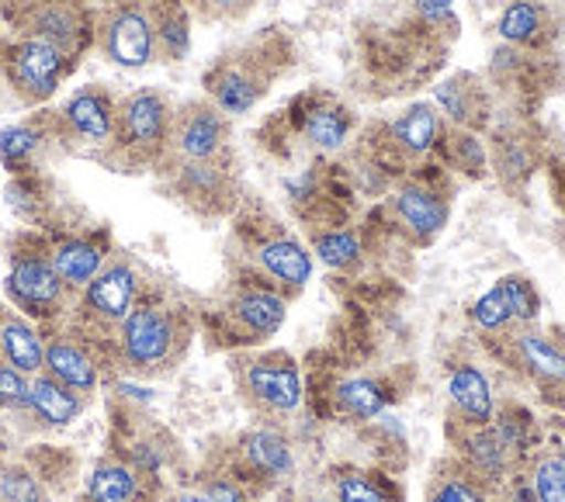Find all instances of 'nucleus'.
Listing matches in <instances>:
<instances>
[{"mask_svg":"<svg viewBox=\"0 0 565 502\" xmlns=\"http://www.w3.org/2000/svg\"><path fill=\"white\" fill-rule=\"evenodd\" d=\"M118 346L126 364L139 374H157L174 367L188 346V322L181 312L146 301L136 306L118 325Z\"/></svg>","mask_w":565,"mask_h":502,"instance_id":"f257e3e1","label":"nucleus"},{"mask_svg":"<svg viewBox=\"0 0 565 502\" xmlns=\"http://www.w3.org/2000/svg\"><path fill=\"white\" fill-rule=\"evenodd\" d=\"M174 136V111L167 97L157 90H136L118 105V132L115 142L121 153L139 163H153L170 149Z\"/></svg>","mask_w":565,"mask_h":502,"instance_id":"f03ea898","label":"nucleus"},{"mask_svg":"<svg viewBox=\"0 0 565 502\" xmlns=\"http://www.w3.org/2000/svg\"><path fill=\"white\" fill-rule=\"evenodd\" d=\"M243 388L267 413H295L302 406V374L295 357L285 350H271V354L250 357L243 364Z\"/></svg>","mask_w":565,"mask_h":502,"instance_id":"7ed1b4c3","label":"nucleus"},{"mask_svg":"<svg viewBox=\"0 0 565 502\" xmlns=\"http://www.w3.org/2000/svg\"><path fill=\"white\" fill-rule=\"evenodd\" d=\"M105 56L121 70H142L157 56V24L142 4H118L102 24Z\"/></svg>","mask_w":565,"mask_h":502,"instance_id":"20e7f679","label":"nucleus"},{"mask_svg":"<svg viewBox=\"0 0 565 502\" xmlns=\"http://www.w3.org/2000/svg\"><path fill=\"white\" fill-rule=\"evenodd\" d=\"M66 70H70V56L60 53L56 45L32 39V35L14 42L8 53V77L24 100L53 97L66 77Z\"/></svg>","mask_w":565,"mask_h":502,"instance_id":"39448f33","label":"nucleus"},{"mask_svg":"<svg viewBox=\"0 0 565 502\" xmlns=\"http://www.w3.org/2000/svg\"><path fill=\"white\" fill-rule=\"evenodd\" d=\"M170 149L184 163H215L226 149V115L212 100H194L181 115H174Z\"/></svg>","mask_w":565,"mask_h":502,"instance_id":"423d86ee","label":"nucleus"},{"mask_svg":"<svg viewBox=\"0 0 565 502\" xmlns=\"http://www.w3.org/2000/svg\"><path fill=\"white\" fill-rule=\"evenodd\" d=\"M136 306H139V274L126 260L105 264L102 274L84 288V316L97 325H121V319Z\"/></svg>","mask_w":565,"mask_h":502,"instance_id":"0eeeda50","label":"nucleus"},{"mask_svg":"<svg viewBox=\"0 0 565 502\" xmlns=\"http://www.w3.org/2000/svg\"><path fill=\"white\" fill-rule=\"evenodd\" d=\"M8 298L29 316H53L63 306L66 285L45 257H18L8 270Z\"/></svg>","mask_w":565,"mask_h":502,"instance_id":"6e6552de","label":"nucleus"},{"mask_svg":"<svg viewBox=\"0 0 565 502\" xmlns=\"http://www.w3.org/2000/svg\"><path fill=\"white\" fill-rule=\"evenodd\" d=\"M60 121L70 139H77L84 146H111L118 132V105L108 90L84 87L63 105Z\"/></svg>","mask_w":565,"mask_h":502,"instance_id":"1a4fd4ad","label":"nucleus"},{"mask_svg":"<svg viewBox=\"0 0 565 502\" xmlns=\"http://www.w3.org/2000/svg\"><path fill=\"white\" fill-rule=\"evenodd\" d=\"M29 35L56 45L60 53L73 60L87 42V21L70 0H45V4H32L29 11Z\"/></svg>","mask_w":565,"mask_h":502,"instance_id":"9d476101","label":"nucleus"},{"mask_svg":"<svg viewBox=\"0 0 565 502\" xmlns=\"http://www.w3.org/2000/svg\"><path fill=\"white\" fill-rule=\"evenodd\" d=\"M392 212H396L399 225L420 243H430L440 229L448 225V201L440 197L434 188L427 184H403L392 197Z\"/></svg>","mask_w":565,"mask_h":502,"instance_id":"9b49d317","label":"nucleus"},{"mask_svg":"<svg viewBox=\"0 0 565 502\" xmlns=\"http://www.w3.org/2000/svg\"><path fill=\"white\" fill-rule=\"evenodd\" d=\"M45 374H53L56 382H63L66 388H73L77 395H90L102 382V371H97V361L90 350L73 340L66 333L45 340Z\"/></svg>","mask_w":565,"mask_h":502,"instance_id":"f8f14e48","label":"nucleus"},{"mask_svg":"<svg viewBox=\"0 0 565 502\" xmlns=\"http://www.w3.org/2000/svg\"><path fill=\"white\" fill-rule=\"evenodd\" d=\"M205 84H209V100L223 115H247L264 94V81L247 63L215 66Z\"/></svg>","mask_w":565,"mask_h":502,"instance_id":"ddd939ff","label":"nucleus"},{"mask_svg":"<svg viewBox=\"0 0 565 502\" xmlns=\"http://www.w3.org/2000/svg\"><path fill=\"white\" fill-rule=\"evenodd\" d=\"M448 398L458 409V416L469 426H489L497 419V398L493 385L476 364H458L448 378Z\"/></svg>","mask_w":565,"mask_h":502,"instance_id":"4468645a","label":"nucleus"},{"mask_svg":"<svg viewBox=\"0 0 565 502\" xmlns=\"http://www.w3.org/2000/svg\"><path fill=\"white\" fill-rule=\"evenodd\" d=\"M0 357H4L11 367H18L21 374H39L45 371V340L35 325L11 312L0 309Z\"/></svg>","mask_w":565,"mask_h":502,"instance_id":"2eb2a0df","label":"nucleus"},{"mask_svg":"<svg viewBox=\"0 0 565 502\" xmlns=\"http://www.w3.org/2000/svg\"><path fill=\"white\" fill-rule=\"evenodd\" d=\"M230 312L239 330L250 333V340H267V337H275L285 322V298L267 288H247L233 298Z\"/></svg>","mask_w":565,"mask_h":502,"instance_id":"dca6fc26","label":"nucleus"},{"mask_svg":"<svg viewBox=\"0 0 565 502\" xmlns=\"http://www.w3.org/2000/svg\"><path fill=\"white\" fill-rule=\"evenodd\" d=\"M239 455L247 461V468L264 474V479H288L295 468L291 444L285 440V434L271 430V426H257V430L243 434Z\"/></svg>","mask_w":565,"mask_h":502,"instance_id":"f3484780","label":"nucleus"},{"mask_svg":"<svg viewBox=\"0 0 565 502\" xmlns=\"http://www.w3.org/2000/svg\"><path fill=\"white\" fill-rule=\"evenodd\" d=\"M29 409L45 426H70L84 413V395H77L63 382H56L53 374L39 371V374H32V382H29Z\"/></svg>","mask_w":565,"mask_h":502,"instance_id":"a211bd4d","label":"nucleus"},{"mask_svg":"<svg viewBox=\"0 0 565 502\" xmlns=\"http://www.w3.org/2000/svg\"><path fill=\"white\" fill-rule=\"evenodd\" d=\"M465 450V468L476 471L482 482H497L507 474L513 450L507 447V440L500 437V430L493 423L489 426H469V434L461 440Z\"/></svg>","mask_w":565,"mask_h":502,"instance_id":"6ab92c4d","label":"nucleus"},{"mask_svg":"<svg viewBox=\"0 0 565 502\" xmlns=\"http://www.w3.org/2000/svg\"><path fill=\"white\" fill-rule=\"evenodd\" d=\"M49 264H53V270L60 274V281L66 288H87L105 267V246L87 236L66 239L53 249Z\"/></svg>","mask_w":565,"mask_h":502,"instance_id":"aec40b11","label":"nucleus"},{"mask_svg":"<svg viewBox=\"0 0 565 502\" xmlns=\"http://www.w3.org/2000/svg\"><path fill=\"white\" fill-rule=\"evenodd\" d=\"M388 136H392V142H396L399 153L427 157L440 139V111L434 105H427V100L409 105L396 121H392Z\"/></svg>","mask_w":565,"mask_h":502,"instance_id":"412c9836","label":"nucleus"},{"mask_svg":"<svg viewBox=\"0 0 565 502\" xmlns=\"http://www.w3.org/2000/svg\"><path fill=\"white\" fill-rule=\"evenodd\" d=\"M257 260L285 288H302L312 278V257L306 254V246L299 239H288V236L267 239L260 246Z\"/></svg>","mask_w":565,"mask_h":502,"instance_id":"4be33fe9","label":"nucleus"},{"mask_svg":"<svg viewBox=\"0 0 565 502\" xmlns=\"http://www.w3.org/2000/svg\"><path fill=\"white\" fill-rule=\"evenodd\" d=\"M513 346H518V357H521L524 371H531L537 382L565 385V343L527 330L513 340Z\"/></svg>","mask_w":565,"mask_h":502,"instance_id":"5701e85b","label":"nucleus"},{"mask_svg":"<svg viewBox=\"0 0 565 502\" xmlns=\"http://www.w3.org/2000/svg\"><path fill=\"white\" fill-rule=\"evenodd\" d=\"M354 129V118L348 108L333 105V100H323V105H312L306 115H302V136L316 146L323 149V153H337V149L348 142Z\"/></svg>","mask_w":565,"mask_h":502,"instance_id":"b1692460","label":"nucleus"},{"mask_svg":"<svg viewBox=\"0 0 565 502\" xmlns=\"http://www.w3.org/2000/svg\"><path fill=\"white\" fill-rule=\"evenodd\" d=\"M87 499L90 502H136L139 499V471L121 461L94 464L90 479H87Z\"/></svg>","mask_w":565,"mask_h":502,"instance_id":"393cba45","label":"nucleus"},{"mask_svg":"<svg viewBox=\"0 0 565 502\" xmlns=\"http://www.w3.org/2000/svg\"><path fill=\"white\" fill-rule=\"evenodd\" d=\"M427 502H493V495H489V482H482L476 471L458 464L434 474Z\"/></svg>","mask_w":565,"mask_h":502,"instance_id":"a878e982","label":"nucleus"},{"mask_svg":"<svg viewBox=\"0 0 565 502\" xmlns=\"http://www.w3.org/2000/svg\"><path fill=\"white\" fill-rule=\"evenodd\" d=\"M388 388L375 378H348L337 385V406L354 419H375L388 406Z\"/></svg>","mask_w":565,"mask_h":502,"instance_id":"bb28decb","label":"nucleus"},{"mask_svg":"<svg viewBox=\"0 0 565 502\" xmlns=\"http://www.w3.org/2000/svg\"><path fill=\"white\" fill-rule=\"evenodd\" d=\"M497 32L510 45H531L537 35L545 32L542 4H534V0H513V4H507V11L500 14Z\"/></svg>","mask_w":565,"mask_h":502,"instance_id":"cd10ccee","label":"nucleus"},{"mask_svg":"<svg viewBox=\"0 0 565 502\" xmlns=\"http://www.w3.org/2000/svg\"><path fill=\"white\" fill-rule=\"evenodd\" d=\"M472 322L479 325L482 333H503L507 325L518 322V312H513V301L503 281H497L489 288L476 306H472Z\"/></svg>","mask_w":565,"mask_h":502,"instance_id":"c85d7f7f","label":"nucleus"},{"mask_svg":"<svg viewBox=\"0 0 565 502\" xmlns=\"http://www.w3.org/2000/svg\"><path fill=\"white\" fill-rule=\"evenodd\" d=\"M153 24H157V53H163L167 60H184L191 49L188 14L181 8H163L160 14H153Z\"/></svg>","mask_w":565,"mask_h":502,"instance_id":"c756f323","label":"nucleus"},{"mask_svg":"<svg viewBox=\"0 0 565 502\" xmlns=\"http://www.w3.org/2000/svg\"><path fill=\"white\" fill-rule=\"evenodd\" d=\"M42 149V132L32 125H11L0 132V160L8 170H24L32 163V157Z\"/></svg>","mask_w":565,"mask_h":502,"instance_id":"7c9ffc66","label":"nucleus"},{"mask_svg":"<svg viewBox=\"0 0 565 502\" xmlns=\"http://www.w3.org/2000/svg\"><path fill=\"white\" fill-rule=\"evenodd\" d=\"M316 257L333 270H343L361 260V239L351 229H330L316 236Z\"/></svg>","mask_w":565,"mask_h":502,"instance_id":"2f4dec72","label":"nucleus"},{"mask_svg":"<svg viewBox=\"0 0 565 502\" xmlns=\"http://www.w3.org/2000/svg\"><path fill=\"white\" fill-rule=\"evenodd\" d=\"M181 188L188 197L202 201L226 197V173L215 163H181Z\"/></svg>","mask_w":565,"mask_h":502,"instance_id":"473e14b6","label":"nucleus"},{"mask_svg":"<svg viewBox=\"0 0 565 502\" xmlns=\"http://www.w3.org/2000/svg\"><path fill=\"white\" fill-rule=\"evenodd\" d=\"M531 489L537 502H565V450L558 455H545L534 464Z\"/></svg>","mask_w":565,"mask_h":502,"instance_id":"72a5a7b5","label":"nucleus"},{"mask_svg":"<svg viewBox=\"0 0 565 502\" xmlns=\"http://www.w3.org/2000/svg\"><path fill=\"white\" fill-rule=\"evenodd\" d=\"M0 502H49L42 482L29 468H4L0 471Z\"/></svg>","mask_w":565,"mask_h":502,"instance_id":"f704fd0d","label":"nucleus"},{"mask_svg":"<svg viewBox=\"0 0 565 502\" xmlns=\"http://www.w3.org/2000/svg\"><path fill=\"white\" fill-rule=\"evenodd\" d=\"M333 492H337V502H388L385 489L364 471H343Z\"/></svg>","mask_w":565,"mask_h":502,"instance_id":"c9c22d12","label":"nucleus"},{"mask_svg":"<svg viewBox=\"0 0 565 502\" xmlns=\"http://www.w3.org/2000/svg\"><path fill=\"white\" fill-rule=\"evenodd\" d=\"M0 409H29V374L0 357Z\"/></svg>","mask_w":565,"mask_h":502,"instance_id":"e433bc0d","label":"nucleus"},{"mask_svg":"<svg viewBox=\"0 0 565 502\" xmlns=\"http://www.w3.org/2000/svg\"><path fill=\"white\" fill-rule=\"evenodd\" d=\"M507 291H510V301H513V312H518V322H534L537 319V309H542V298H537L534 285L521 274H507L503 278Z\"/></svg>","mask_w":565,"mask_h":502,"instance_id":"4c0bfd02","label":"nucleus"},{"mask_svg":"<svg viewBox=\"0 0 565 502\" xmlns=\"http://www.w3.org/2000/svg\"><path fill=\"white\" fill-rule=\"evenodd\" d=\"M437 105L445 108V115L458 125H465L472 118V100H469V87L461 81H448L437 87Z\"/></svg>","mask_w":565,"mask_h":502,"instance_id":"58836bf2","label":"nucleus"},{"mask_svg":"<svg viewBox=\"0 0 565 502\" xmlns=\"http://www.w3.org/2000/svg\"><path fill=\"white\" fill-rule=\"evenodd\" d=\"M202 492L212 502H247V492H243L239 482H233V479H212V482H205Z\"/></svg>","mask_w":565,"mask_h":502,"instance_id":"ea45409f","label":"nucleus"},{"mask_svg":"<svg viewBox=\"0 0 565 502\" xmlns=\"http://www.w3.org/2000/svg\"><path fill=\"white\" fill-rule=\"evenodd\" d=\"M413 4H416V11H420L427 21H434V24L448 21L451 11H455V0H413Z\"/></svg>","mask_w":565,"mask_h":502,"instance_id":"a19ab883","label":"nucleus"},{"mask_svg":"<svg viewBox=\"0 0 565 502\" xmlns=\"http://www.w3.org/2000/svg\"><path fill=\"white\" fill-rule=\"evenodd\" d=\"M174 502H212V499H209L205 492H181Z\"/></svg>","mask_w":565,"mask_h":502,"instance_id":"79ce46f5","label":"nucleus"},{"mask_svg":"<svg viewBox=\"0 0 565 502\" xmlns=\"http://www.w3.org/2000/svg\"><path fill=\"white\" fill-rule=\"evenodd\" d=\"M209 4L218 8V11H236V8L243 4V0H209Z\"/></svg>","mask_w":565,"mask_h":502,"instance_id":"37998d69","label":"nucleus"},{"mask_svg":"<svg viewBox=\"0 0 565 502\" xmlns=\"http://www.w3.org/2000/svg\"><path fill=\"white\" fill-rule=\"evenodd\" d=\"M306 502H337V499H327V495H316V499H306Z\"/></svg>","mask_w":565,"mask_h":502,"instance_id":"c03bdc74","label":"nucleus"},{"mask_svg":"<svg viewBox=\"0 0 565 502\" xmlns=\"http://www.w3.org/2000/svg\"><path fill=\"white\" fill-rule=\"evenodd\" d=\"M29 4H45V0H29Z\"/></svg>","mask_w":565,"mask_h":502,"instance_id":"a18cd8bd","label":"nucleus"}]
</instances>
